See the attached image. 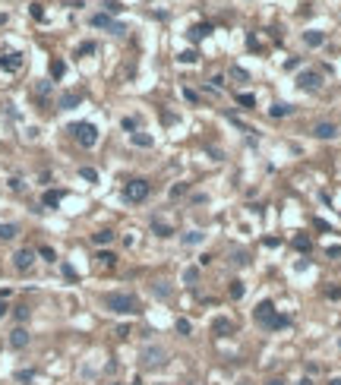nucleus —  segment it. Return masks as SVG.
Here are the masks:
<instances>
[{
	"label": "nucleus",
	"mask_w": 341,
	"mask_h": 385,
	"mask_svg": "<svg viewBox=\"0 0 341 385\" xmlns=\"http://www.w3.org/2000/svg\"><path fill=\"white\" fill-rule=\"evenodd\" d=\"M104 307H108L111 313H117V316L139 313V300L133 294H108V297H104Z\"/></svg>",
	"instance_id": "1"
},
{
	"label": "nucleus",
	"mask_w": 341,
	"mask_h": 385,
	"mask_svg": "<svg viewBox=\"0 0 341 385\" xmlns=\"http://www.w3.org/2000/svg\"><path fill=\"white\" fill-rule=\"evenodd\" d=\"M70 133L76 136L79 145H85V149H92V145L98 142V127H95V123H73Z\"/></svg>",
	"instance_id": "2"
},
{
	"label": "nucleus",
	"mask_w": 341,
	"mask_h": 385,
	"mask_svg": "<svg viewBox=\"0 0 341 385\" xmlns=\"http://www.w3.org/2000/svg\"><path fill=\"white\" fill-rule=\"evenodd\" d=\"M139 360H142V366H164L168 363V350L164 347H158V344H145L142 347V354H139Z\"/></svg>",
	"instance_id": "3"
},
{
	"label": "nucleus",
	"mask_w": 341,
	"mask_h": 385,
	"mask_svg": "<svg viewBox=\"0 0 341 385\" xmlns=\"http://www.w3.org/2000/svg\"><path fill=\"white\" fill-rule=\"evenodd\" d=\"M149 192H152L149 180H130L123 187V199H126V202H145V199H149Z\"/></svg>",
	"instance_id": "4"
},
{
	"label": "nucleus",
	"mask_w": 341,
	"mask_h": 385,
	"mask_svg": "<svg viewBox=\"0 0 341 385\" xmlns=\"http://www.w3.org/2000/svg\"><path fill=\"white\" fill-rule=\"evenodd\" d=\"M297 85H300L303 92H319V89H322V73H316V70H303V73L297 76Z\"/></svg>",
	"instance_id": "5"
},
{
	"label": "nucleus",
	"mask_w": 341,
	"mask_h": 385,
	"mask_svg": "<svg viewBox=\"0 0 341 385\" xmlns=\"http://www.w3.org/2000/svg\"><path fill=\"white\" fill-rule=\"evenodd\" d=\"M92 25H95V29H108V32H114V35H123L126 32V25L114 22L108 13H95V16H92Z\"/></svg>",
	"instance_id": "6"
},
{
	"label": "nucleus",
	"mask_w": 341,
	"mask_h": 385,
	"mask_svg": "<svg viewBox=\"0 0 341 385\" xmlns=\"http://www.w3.org/2000/svg\"><path fill=\"white\" fill-rule=\"evenodd\" d=\"M275 303H272V300H262V303H259V307H256V322L259 325H265V328H272V322H275Z\"/></svg>",
	"instance_id": "7"
},
{
	"label": "nucleus",
	"mask_w": 341,
	"mask_h": 385,
	"mask_svg": "<svg viewBox=\"0 0 341 385\" xmlns=\"http://www.w3.org/2000/svg\"><path fill=\"white\" fill-rule=\"evenodd\" d=\"M35 250H29V247H25V250H16V256H13V265H16V271H29L32 269V262H35Z\"/></svg>",
	"instance_id": "8"
},
{
	"label": "nucleus",
	"mask_w": 341,
	"mask_h": 385,
	"mask_svg": "<svg viewBox=\"0 0 341 385\" xmlns=\"http://www.w3.org/2000/svg\"><path fill=\"white\" fill-rule=\"evenodd\" d=\"M29 341H32V335L22 328V325L10 331V347H13V350H25V347H29Z\"/></svg>",
	"instance_id": "9"
},
{
	"label": "nucleus",
	"mask_w": 341,
	"mask_h": 385,
	"mask_svg": "<svg viewBox=\"0 0 341 385\" xmlns=\"http://www.w3.org/2000/svg\"><path fill=\"white\" fill-rule=\"evenodd\" d=\"M19 66H22V54H16V51H6V54L0 57V70L3 73H16Z\"/></svg>",
	"instance_id": "10"
},
{
	"label": "nucleus",
	"mask_w": 341,
	"mask_h": 385,
	"mask_svg": "<svg viewBox=\"0 0 341 385\" xmlns=\"http://www.w3.org/2000/svg\"><path fill=\"white\" fill-rule=\"evenodd\" d=\"M313 136H316V139H335L338 136V127L332 120H322V123H316V127H313Z\"/></svg>",
	"instance_id": "11"
},
{
	"label": "nucleus",
	"mask_w": 341,
	"mask_h": 385,
	"mask_svg": "<svg viewBox=\"0 0 341 385\" xmlns=\"http://www.w3.org/2000/svg\"><path fill=\"white\" fill-rule=\"evenodd\" d=\"M303 44H306V48H319V44H325V32H319V29L303 32Z\"/></svg>",
	"instance_id": "12"
},
{
	"label": "nucleus",
	"mask_w": 341,
	"mask_h": 385,
	"mask_svg": "<svg viewBox=\"0 0 341 385\" xmlns=\"http://www.w3.org/2000/svg\"><path fill=\"white\" fill-rule=\"evenodd\" d=\"M60 199H63V192H60V190H48V192L41 196V205H44V209H57Z\"/></svg>",
	"instance_id": "13"
},
{
	"label": "nucleus",
	"mask_w": 341,
	"mask_h": 385,
	"mask_svg": "<svg viewBox=\"0 0 341 385\" xmlns=\"http://www.w3.org/2000/svg\"><path fill=\"white\" fill-rule=\"evenodd\" d=\"M212 331H215L218 338H224V335H231V331H234V322L231 319H215V322H212Z\"/></svg>",
	"instance_id": "14"
},
{
	"label": "nucleus",
	"mask_w": 341,
	"mask_h": 385,
	"mask_svg": "<svg viewBox=\"0 0 341 385\" xmlns=\"http://www.w3.org/2000/svg\"><path fill=\"white\" fill-rule=\"evenodd\" d=\"M180 240H183V247H199V243L205 240V234H202V231H186Z\"/></svg>",
	"instance_id": "15"
},
{
	"label": "nucleus",
	"mask_w": 341,
	"mask_h": 385,
	"mask_svg": "<svg viewBox=\"0 0 341 385\" xmlns=\"http://www.w3.org/2000/svg\"><path fill=\"white\" fill-rule=\"evenodd\" d=\"M114 231H95V234H92V243H98V247H108V243H114Z\"/></svg>",
	"instance_id": "16"
},
{
	"label": "nucleus",
	"mask_w": 341,
	"mask_h": 385,
	"mask_svg": "<svg viewBox=\"0 0 341 385\" xmlns=\"http://www.w3.org/2000/svg\"><path fill=\"white\" fill-rule=\"evenodd\" d=\"M79 101H82V95H76V92H66V95L60 98V108H63V111H70V108H76Z\"/></svg>",
	"instance_id": "17"
},
{
	"label": "nucleus",
	"mask_w": 341,
	"mask_h": 385,
	"mask_svg": "<svg viewBox=\"0 0 341 385\" xmlns=\"http://www.w3.org/2000/svg\"><path fill=\"white\" fill-rule=\"evenodd\" d=\"M209 32H212L209 22H199V25H193V29H190V38H193V41H199V38H205Z\"/></svg>",
	"instance_id": "18"
},
{
	"label": "nucleus",
	"mask_w": 341,
	"mask_h": 385,
	"mask_svg": "<svg viewBox=\"0 0 341 385\" xmlns=\"http://www.w3.org/2000/svg\"><path fill=\"white\" fill-rule=\"evenodd\" d=\"M133 145H139V149H152V136L149 133H133Z\"/></svg>",
	"instance_id": "19"
},
{
	"label": "nucleus",
	"mask_w": 341,
	"mask_h": 385,
	"mask_svg": "<svg viewBox=\"0 0 341 385\" xmlns=\"http://www.w3.org/2000/svg\"><path fill=\"white\" fill-rule=\"evenodd\" d=\"M152 231H155V234H158V237H171V234H174V228H171V224H164V221H158V218H155V221H152Z\"/></svg>",
	"instance_id": "20"
},
{
	"label": "nucleus",
	"mask_w": 341,
	"mask_h": 385,
	"mask_svg": "<svg viewBox=\"0 0 341 385\" xmlns=\"http://www.w3.org/2000/svg\"><path fill=\"white\" fill-rule=\"evenodd\" d=\"M16 234H19L16 224H0V240H13Z\"/></svg>",
	"instance_id": "21"
},
{
	"label": "nucleus",
	"mask_w": 341,
	"mask_h": 385,
	"mask_svg": "<svg viewBox=\"0 0 341 385\" xmlns=\"http://www.w3.org/2000/svg\"><path fill=\"white\" fill-rule=\"evenodd\" d=\"M237 104H240V108H256V95H250V92L243 95V92H240V95H237Z\"/></svg>",
	"instance_id": "22"
},
{
	"label": "nucleus",
	"mask_w": 341,
	"mask_h": 385,
	"mask_svg": "<svg viewBox=\"0 0 341 385\" xmlns=\"http://www.w3.org/2000/svg\"><path fill=\"white\" fill-rule=\"evenodd\" d=\"M291 111H294L291 104H275V108H269V114H272V117H287Z\"/></svg>",
	"instance_id": "23"
},
{
	"label": "nucleus",
	"mask_w": 341,
	"mask_h": 385,
	"mask_svg": "<svg viewBox=\"0 0 341 385\" xmlns=\"http://www.w3.org/2000/svg\"><path fill=\"white\" fill-rule=\"evenodd\" d=\"M63 73H66V63H63V60H51V76L60 79Z\"/></svg>",
	"instance_id": "24"
},
{
	"label": "nucleus",
	"mask_w": 341,
	"mask_h": 385,
	"mask_svg": "<svg viewBox=\"0 0 341 385\" xmlns=\"http://www.w3.org/2000/svg\"><path fill=\"white\" fill-rule=\"evenodd\" d=\"M246 294V288H243V281H231V297L234 300H240V297Z\"/></svg>",
	"instance_id": "25"
},
{
	"label": "nucleus",
	"mask_w": 341,
	"mask_h": 385,
	"mask_svg": "<svg viewBox=\"0 0 341 385\" xmlns=\"http://www.w3.org/2000/svg\"><path fill=\"white\" fill-rule=\"evenodd\" d=\"M177 331H180L183 338H190V335H193V325H190V319H177Z\"/></svg>",
	"instance_id": "26"
},
{
	"label": "nucleus",
	"mask_w": 341,
	"mask_h": 385,
	"mask_svg": "<svg viewBox=\"0 0 341 385\" xmlns=\"http://www.w3.org/2000/svg\"><path fill=\"white\" fill-rule=\"evenodd\" d=\"M98 262H101V265H108V269H111V265L117 262V256H114V253H108V250H101V253H98Z\"/></svg>",
	"instance_id": "27"
},
{
	"label": "nucleus",
	"mask_w": 341,
	"mask_h": 385,
	"mask_svg": "<svg viewBox=\"0 0 341 385\" xmlns=\"http://www.w3.org/2000/svg\"><path fill=\"white\" fill-rule=\"evenodd\" d=\"M79 177H82V180H89V183H95L98 180V171L95 168H82V171H79Z\"/></svg>",
	"instance_id": "28"
},
{
	"label": "nucleus",
	"mask_w": 341,
	"mask_h": 385,
	"mask_svg": "<svg viewBox=\"0 0 341 385\" xmlns=\"http://www.w3.org/2000/svg\"><path fill=\"white\" fill-rule=\"evenodd\" d=\"M38 256H41L44 262H57V253H54L51 247H41V250H38Z\"/></svg>",
	"instance_id": "29"
},
{
	"label": "nucleus",
	"mask_w": 341,
	"mask_h": 385,
	"mask_svg": "<svg viewBox=\"0 0 341 385\" xmlns=\"http://www.w3.org/2000/svg\"><path fill=\"white\" fill-rule=\"evenodd\" d=\"M287 325H291V316H275V322H272V331L287 328Z\"/></svg>",
	"instance_id": "30"
},
{
	"label": "nucleus",
	"mask_w": 341,
	"mask_h": 385,
	"mask_svg": "<svg viewBox=\"0 0 341 385\" xmlns=\"http://www.w3.org/2000/svg\"><path fill=\"white\" fill-rule=\"evenodd\" d=\"M294 247H297L300 253H306V250H310V237H303V234H300V237H294Z\"/></svg>",
	"instance_id": "31"
},
{
	"label": "nucleus",
	"mask_w": 341,
	"mask_h": 385,
	"mask_svg": "<svg viewBox=\"0 0 341 385\" xmlns=\"http://www.w3.org/2000/svg\"><path fill=\"white\" fill-rule=\"evenodd\" d=\"M177 60H180V63H196V60H199V54H196V51H183Z\"/></svg>",
	"instance_id": "32"
},
{
	"label": "nucleus",
	"mask_w": 341,
	"mask_h": 385,
	"mask_svg": "<svg viewBox=\"0 0 341 385\" xmlns=\"http://www.w3.org/2000/svg\"><path fill=\"white\" fill-rule=\"evenodd\" d=\"M76 54H79V57H82V54H95V44H92V41H82V44L76 48Z\"/></svg>",
	"instance_id": "33"
},
{
	"label": "nucleus",
	"mask_w": 341,
	"mask_h": 385,
	"mask_svg": "<svg viewBox=\"0 0 341 385\" xmlns=\"http://www.w3.org/2000/svg\"><path fill=\"white\" fill-rule=\"evenodd\" d=\"M13 316H16L19 322H25L29 319V307H13Z\"/></svg>",
	"instance_id": "34"
},
{
	"label": "nucleus",
	"mask_w": 341,
	"mask_h": 385,
	"mask_svg": "<svg viewBox=\"0 0 341 385\" xmlns=\"http://www.w3.org/2000/svg\"><path fill=\"white\" fill-rule=\"evenodd\" d=\"M231 76H234V79H240V82H246V79H250V76H246V70H240V66H234Z\"/></svg>",
	"instance_id": "35"
},
{
	"label": "nucleus",
	"mask_w": 341,
	"mask_h": 385,
	"mask_svg": "<svg viewBox=\"0 0 341 385\" xmlns=\"http://www.w3.org/2000/svg\"><path fill=\"white\" fill-rule=\"evenodd\" d=\"M196 278H199V271H196V269H186V271H183V281H186V284H193Z\"/></svg>",
	"instance_id": "36"
},
{
	"label": "nucleus",
	"mask_w": 341,
	"mask_h": 385,
	"mask_svg": "<svg viewBox=\"0 0 341 385\" xmlns=\"http://www.w3.org/2000/svg\"><path fill=\"white\" fill-rule=\"evenodd\" d=\"M32 376H35L32 369H19V373H16V379H19V382H32Z\"/></svg>",
	"instance_id": "37"
},
{
	"label": "nucleus",
	"mask_w": 341,
	"mask_h": 385,
	"mask_svg": "<svg viewBox=\"0 0 341 385\" xmlns=\"http://www.w3.org/2000/svg\"><path fill=\"white\" fill-rule=\"evenodd\" d=\"M246 262H250V256H246V253H240V250H237V253H234V265H246Z\"/></svg>",
	"instance_id": "38"
},
{
	"label": "nucleus",
	"mask_w": 341,
	"mask_h": 385,
	"mask_svg": "<svg viewBox=\"0 0 341 385\" xmlns=\"http://www.w3.org/2000/svg\"><path fill=\"white\" fill-rule=\"evenodd\" d=\"M32 16H35V19H44V10H41V3H32Z\"/></svg>",
	"instance_id": "39"
},
{
	"label": "nucleus",
	"mask_w": 341,
	"mask_h": 385,
	"mask_svg": "<svg viewBox=\"0 0 341 385\" xmlns=\"http://www.w3.org/2000/svg\"><path fill=\"white\" fill-rule=\"evenodd\" d=\"M183 98H186V101H193V104L199 101V95H196V92H193V89H183Z\"/></svg>",
	"instance_id": "40"
},
{
	"label": "nucleus",
	"mask_w": 341,
	"mask_h": 385,
	"mask_svg": "<svg viewBox=\"0 0 341 385\" xmlns=\"http://www.w3.org/2000/svg\"><path fill=\"white\" fill-rule=\"evenodd\" d=\"M136 127H139V123H136V117H126V120H123V130H130V133H133Z\"/></svg>",
	"instance_id": "41"
},
{
	"label": "nucleus",
	"mask_w": 341,
	"mask_h": 385,
	"mask_svg": "<svg viewBox=\"0 0 341 385\" xmlns=\"http://www.w3.org/2000/svg\"><path fill=\"white\" fill-rule=\"evenodd\" d=\"M51 92V82H38V95H48Z\"/></svg>",
	"instance_id": "42"
},
{
	"label": "nucleus",
	"mask_w": 341,
	"mask_h": 385,
	"mask_svg": "<svg viewBox=\"0 0 341 385\" xmlns=\"http://www.w3.org/2000/svg\"><path fill=\"white\" fill-rule=\"evenodd\" d=\"M329 256H332V259H338V256H341V247H329Z\"/></svg>",
	"instance_id": "43"
},
{
	"label": "nucleus",
	"mask_w": 341,
	"mask_h": 385,
	"mask_svg": "<svg viewBox=\"0 0 341 385\" xmlns=\"http://www.w3.org/2000/svg\"><path fill=\"white\" fill-rule=\"evenodd\" d=\"M6 313H10V307H6V303H3V300H0V319H3V316H6Z\"/></svg>",
	"instance_id": "44"
},
{
	"label": "nucleus",
	"mask_w": 341,
	"mask_h": 385,
	"mask_svg": "<svg viewBox=\"0 0 341 385\" xmlns=\"http://www.w3.org/2000/svg\"><path fill=\"white\" fill-rule=\"evenodd\" d=\"M265 385H284V382H281V379H269Z\"/></svg>",
	"instance_id": "45"
},
{
	"label": "nucleus",
	"mask_w": 341,
	"mask_h": 385,
	"mask_svg": "<svg viewBox=\"0 0 341 385\" xmlns=\"http://www.w3.org/2000/svg\"><path fill=\"white\" fill-rule=\"evenodd\" d=\"M297 385H313V382H310V379H300V382H297Z\"/></svg>",
	"instance_id": "46"
},
{
	"label": "nucleus",
	"mask_w": 341,
	"mask_h": 385,
	"mask_svg": "<svg viewBox=\"0 0 341 385\" xmlns=\"http://www.w3.org/2000/svg\"><path fill=\"white\" fill-rule=\"evenodd\" d=\"M329 385H341V379H332V382H329Z\"/></svg>",
	"instance_id": "47"
},
{
	"label": "nucleus",
	"mask_w": 341,
	"mask_h": 385,
	"mask_svg": "<svg viewBox=\"0 0 341 385\" xmlns=\"http://www.w3.org/2000/svg\"><path fill=\"white\" fill-rule=\"evenodd\" d=\"M237 385H250V382H246V379H243V382H237Z\"/></svg>",
	"instance_id": "48"
}]
</instances>
